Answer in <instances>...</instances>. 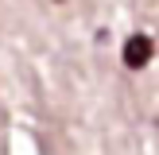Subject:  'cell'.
<instances>
[{
  "instance_id": "cell-1",
  "label": "cell",
  "mask_w": 159,
  "mask_h": 155,
  "mask_svg": "<svg viewBox=\"0 0 159 155\" xmlns=\"http://www.w3.org/2000/svg\"><path fill=\"white\" fill-rule=\"evenodd\" d=\"M152 54H155V43H152V35H128L124 39V51H120V58H124V66L128 70H144L148 62H152Z\"/></svg>"
}]
</instances>
